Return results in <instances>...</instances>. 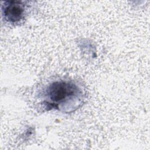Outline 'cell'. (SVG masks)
<instances>
[{
  "instance_id": "6da1fadb",
  "label": "cell",
  "mask_w": 150,
  "mask_h": 150,
  "mask_svg": "<svg viewBox=\"0 0 150 150\" xmlns=\"http://www.w3.org/2000/svg\"><path fill=\"white\" fill-rule=\"evenodd\" d=\"M81 92L79 87L69 81H57L49 84L44 92L43 103L47 108L71 111L73 103H80Z\"/></svg>"
},
{
  "instance_id": "7a4b0ae2",
  "label": "cell",
  "mask_w": 150,
  "mask_h": 150,
  "mask_svg": "<svg viewBox=\"0 0 150 150\" xmlns=\"http://www.w3.org/2000/svg\"><path fill=\"white\" fill-rule=\"evenodd\" d=\"M25 8L26 5L21 1H5L2 6V15L8 22L17 23L24 18Z\"/></svg>"
}]
</instances>
